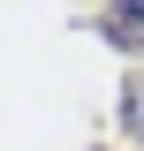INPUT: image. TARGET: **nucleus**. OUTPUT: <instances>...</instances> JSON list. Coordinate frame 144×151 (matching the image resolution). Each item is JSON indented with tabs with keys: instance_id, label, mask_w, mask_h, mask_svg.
Here are the masks:
<instances>
[{
	"instance_id": "nucleus-1",
	"label": "nucleus",
	"mask_w": 144,
	"mask_h": 151,
	"mask_svg": "<svg viewBox=\"0 0 144 151\" xmlns=\"http://www.w3.org/2000/svg\"><path fill=\"white\" fill-rule=\"evenodd\" d=\"M99 30H106L114 45H129V53H144V0H106Z\"/></svg>"
},
{
	"instance_id": "nucleus-2",
	"label": "nucleus",
	"mask_w": 144,
	"mask_h": 151,
	"mask_svg": "<svg viewBox=\"0 0 144 151\" xmlns=\"http://www.w3.org/2000/svg\"><path fill=\"white\" fill-rule=\"evenodd\" d=\"M121 129L144 136V83H129V91H121Z\"/></svg>"
}]
</instances>
